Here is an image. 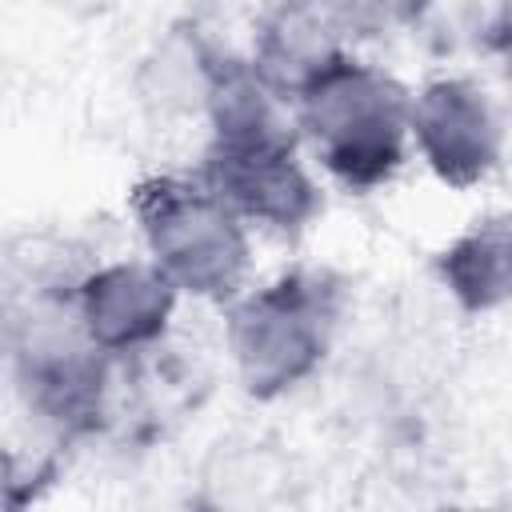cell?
<instances>
[{
  "instance_id": "6da1fadb",
  "label": "cell",
  "mask_w": 512,
  "mask_h": 512,
  "mask_svg": "<svg viewBox=\"0 0 512 512\" xmlns=\"http://www.w3.org/2000/svg\"><path fill=\"white\" fill-rule=\"evenodd\" d=\"M408 104L412 96L400 80L344 52L296 96V120L320 164L344 188L368 192L404 164Z\"/></svg>"
},
{
  "instance_id": "7a4b0ae2",
  "label": "cell",
  "mask_w": 512,
  "mask_h": 512,
  "mask_svg": "<svg viewBox=\"0 0 512 512\" xmlns=\"http://www.w3.org/2000/svg\"><path fill=\"white\" fill-rule=\"evenodd\" d=\"M340 316V284L328 272H284L248 292L228 312V348L240 384L260 396H284L328 356Z\"/></svg>"
},
{
  "instance_id": "3957f363",
  "label": "cell",
  "mask_w": 512,
  "mask_h": 512,
  "mask_svg": "<svg viewBox=\"0 0 512 512\" xmlns=\"http://www.w3.org/2000/svg\"><path fill=\"white\" fill-rule=\"evenodd\" d=\"M132 216L152 264L180 292L204 300H232L240 292L248 276V232L204 180L148 176L132 188Z\"/></svg>"
},
{
  "instance_id": "277c9868",
  "label": "cell",
  "mask_w": 512,
  "mask_h": 512,
  "mask_svg": "<svg viewBox=\"0 0 512 512\" xmlns=\"http://www.w3.org/2000/svg\"><path fill=\"white\" fill-rule=\"evenodd\" d=\"M200 180L240 216L272 232L308 228L324 196L296 156V132L288 124L260 132L212 136Z\"/></svg>"
},
{
  "instance_id": "5b68a950",
  "label": "cell",
  "mask_w": 512,
  "mask_h": 512,
  "mask_svg": "<svg viewBox=\"0 0 512 512\" xmlns=\"http://www.w3.org/2000/svg\"><path fill=\"white\" fill-rule=\"evenodd\" d=\"M28 404L60 432H88L108 404V352H100L80 320H20L12 344Z\"/></svg>"
},
{
  "instance_id": "8992f818",
  "label": "cell",
  "mask_w": 512,
  "mask_h": 512,
  "mask_svg": "<svg viewBox=\"0 0 512 512\" xmlns=\"http://www.w3.org/2000/svg\"><path fill=\"white\" fill-rule=\"evenodd\" d=\"M408 136L416 140L428 168L452 188L480 184L504 152L500 116L472 80L424 84L408 104Z\"/></svg>"
},
{
  "instance_id": "52a82bcc",
  "label": "cell",
  "mask_w": 512,
  "mask_h": 512,
  "mask_svg": "<svg viewBox=\"0 0 512 512\" xmlns=\"http://www.w3.org/2000/svg\"><path fill=\"white\" fill-rule=\"evenodd\" d=\"M176 292L156 264H104L76 284V320L100 352H136L164 336Z\"/></svg>"
},
{
  "instance_id": "ba28073f",
  "label": "cell",
  "mask_w": 512,
  "mask_h": 512,
  "mask_svg": "<svg viewBox=\"0 0 512 512\" xmlns=\"http://www.w3.org/2000/svg\"><path fill=\"white\" fill-rule=\"evenodd\" d=\"M340 56V24L328 12V4L280 0L256 32V56L248 64L276 100H296Z\"/></svg>"
},
{
  "instance_id": "9c48e42d",
  "label": "cell",
  "mask_w": 512,
  "mask_h": 512,
  "mask_svg": "<svg viewBox=\"0 0 512 512\" xmlns=\"http://www.w3.org/2000/svg\"><path fill=\"white\" fill-rule=\"evenodd\" d=\"M436 272L468 312H492L512 292V228L508 216H484L460 232L440 256Z\"/></svg>"
},
{
  "instance_id": "30bf717a",
  "label": "cell",
  "mask_w": 512,
  "mask_h": 512,
  "mask_svg": "<svg viewBox=\"0 0 512 512\" xmlns=\"http://www.w3.org/2000/svg\"><path fill=\"white\" fill-rule=\"evenodd\" d=\"M432 8V0H328V12L336 16L340 32L356 36H392L412 24Z\"/></svg>"
},
{
  "instance_id": "8fae6325",
  "label": "cell",
  "mask_w": 512,
  "mask_h": 512,
  "mask_svg": "<svg viewBox=\"0 0 512 512\" xmlns=\"http://www.w3.org/2000/svg\"><path fill=\"white\" fill-rule=\"evenodd\" d=\"M20 476H16V468H12V460L0 452V504H12V496H8V488L16 484Z\"/></svg>"
},
{
  "instance_id": "7c38bea8",
  "label": "cell",
  "mask_w": 512,
  "mask_h": 512,
  "mask_svg": "<svg viewBox=\"0 0 512 512\" xmlns=\"http://www.w3.org/2000/svg\"><path fill=\"white\" fill-rule=\"evenodd\" d=\"M16 324H20V320H12V316L0 308V352H12V344H16Z\"/></svg>"
}]
</instances>
